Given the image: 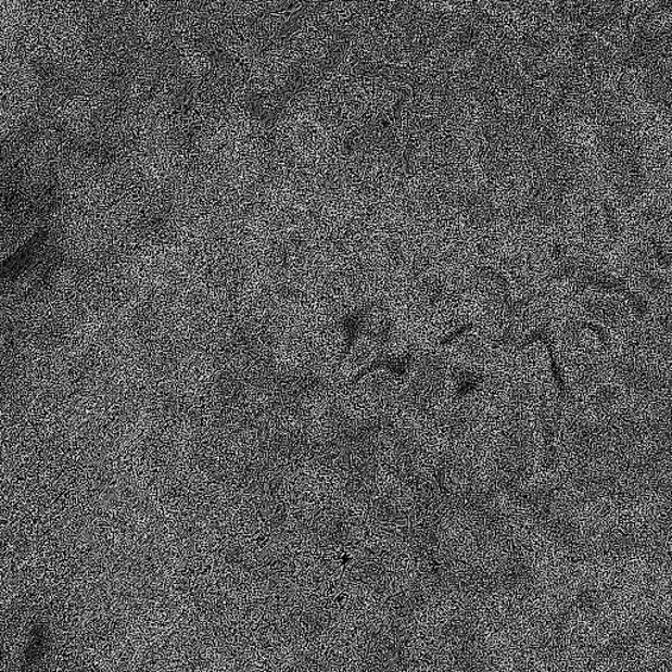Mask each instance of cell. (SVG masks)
Instances as JSON below:
<instances>
[{
    "mask_svg": "<svg viewBox=\"0 0 672 672\" xmlns=\"http://www.w3.org/2000/svg\"><path fill=\"white\" fill-rule=\"evenodd\" d=\"M576 328H583V329H588V330H593L595 332L596 335L599 337V341L603 345V347L607 348L608 347V335L607 332L605 330H603L600 328V326H596L593 324H581V325H576Z\"/></svg>",
    "mask_w": 672,
    "mask_h": 672,
    "instance_id": "obj_4",
    "label": "cell"
},
{
    "mask_svg": "<svg viewBox=\"0 0 672 672\" xmlns=\"http://www.w3.org/2000/svg\"><path fill=\"white\" fill-rule=\"evenodd\" d=\"M50 639L49 627L46 624L35 625L25 649V662L35 663L46 655Z\"/></svg>",
    "mask_w": 672,
    "mask_h": 672,
    "instance_id": "obj_1",
    "label": "cell"
},
{
    "mask_svg": "<svg viewBox=\"0 0 672 672\" xmlns=\"http://www.w3.org/2000/svg\"><path fill=\"white\" fill-rule=\"evenodd\" d=\"M473 328H474L473 324H467V325L461 326V328H458L457 330L452 331L451 334L442 339L441 345L451 344L452 342L456 341L458 337L464 335L465 332L472 330Z\"/></svg>",
    "mask_w": 672,
    "mask_h": 672,
    "instance_id": "obj_6",
    "label": "cell"
},
{
    "mask_svg": "<svg viewBox=\"0 0 672 672\" xmlns=\"http://www.w3.org/2000/svg\"><path fill=\"white\" fill-rule=\"evenodd\" d=\"M483 376L472 372H462L457 376V397H467L470 393H473L483 382Z\"/></svg>",
    "mask_w": 672,
    "mask_h": 672,
    "instance_id": "obj_3",
    "label": "cell"
},
{
    "mask_svg": "<svg viewBox=\"0 0 672 672\" xmlns=\"http://www.w3.org/2000/svg\"><path fill=\"white\" fill-rule=\"evenodd\" d=\"M543 342L546 344V347H548L553 379H555L556 381V385H557L558 391H560L561 397L565 398L567 397V395H569V389L567 386V382H565L562 368L560 364H558L555 348H553L549 335H546L543 339Z\"/></svg>",
    "mask_w": 672,
    "mask_h": 672,
    "instance_id": "obj_2",
    "label": "cell"
},
{
    "mask_svg": "<svg viewBox=\"0 0 672 672\" xmlns=\"http://www.w3.org/2000/svg\"><path fill=\"white\" fill-rule=\"evenodd\" d=\"M606 217L609 232H611L612 238L618 234V219L614 216V212L611 205L605 204Z\"/></svg>",
    "mask_w": 672,
    "mask_h": 672,
    "instance_id": "obj_5",
    "label": "cell"
}]
</instances>
